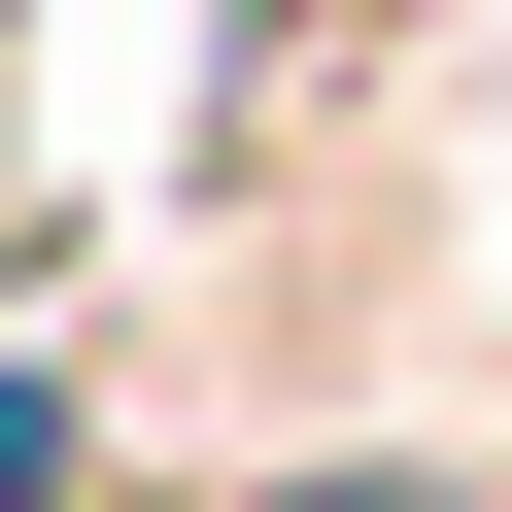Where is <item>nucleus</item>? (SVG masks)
Returning <instances> with one entry per match:
<instances>
[{
    "label": "nucleus",
    "mask_w": 512,
    "mask_h": 512,
    "mask_svg": "<svg viewBox=\"0 0 512 512\" xmlns=\"http://www.w3.org/2000/svg\"><path fill=\"white\" fill-rule=\"evenodd\" d=\"M274 512H478V478H274Z\"/></svg>",
    "instance_id": "obj_2"
},
{
    "label": "nucleus",
    "mask_w": 512,
    "mask_h": 512,
    "mask_svg": "<svg viewBox=\"0 0 512 512\" xmlns=\"http://www.w3.org/2000/svg\"><path fill=\"white\" fill-rule=\"evenodd\" d=\"M0 512H103V410H69L35 342H0Z\"/></svg>",
    "instance_id": "obj_1"
}]
</instances>
